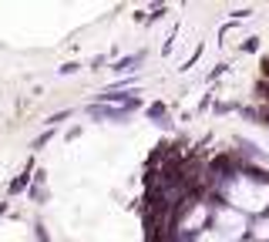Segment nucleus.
Wrapping results in <instances>:
<instances>
[{"label":"nucleus","mask_w":269,"mask_h":242,"mask_svg":"<svg viewBox=\"0 0 269 242\" xmlns=\"http://www.w3.org/2000/svg\"><path fill=\"white\" fill-rule=\"evenodd\" d=\"M239 51H242V54H252V51H259V37H252V34H249L246 41L239 44Z\"/></svg>","instance_id":"nucleus-6"},{"label":"nucleus","mask_w":269,"mask_h":242,"mask_svg":"<svg viewBox=\"0 0 269 242\" xmlns=\"http://www.w3.org/2000/svg\"><path fill=\"white\" fill-rule=\"evenodd\" d=\"M148 118L155 121V125H168V104H165V101H155V104H148Z\"/></svg>","instance_id":"nucleus-4"},{"label":"nucleus","mask_w":269,"mask_h":242,"mask_svg":"<svg viewBox=\"0 0 269 242\" xmlns=\"http://www.w3.org/2000/svg\"><path fill=\"white\" fill-rule=\"evenodd\" d=\"M192 242H232V239H229V235H222L219 229H212V225H209V229L199 232V235H195Z\"/></svg>","instance_id":"nucleus-5"},{"label":"nucleus","mask_w":269,"mask_h":242,"mask_svg":"<svg viewBox=\"0 0 269 242\" xmlns=\"http://www.w3.org/2000/svg\"><path fill=\"white\" fill-rule=\"evenodd\" d=\"M242 242H256V239H249V235H246V239H242Z\"/></svg>","instance_id":"nucleus-8"},{"label":"nucleus","mask_w":269,"mask_h":242,"mask_svg":"<svg viewBox=\"0 0 269 242\" xmlns=\"http://www.w3.org/2000/svg\"><path fill=\"white\" fill-rule=\"evenodd\" d=\"M74 71H81V64H64L61 67V74H74Z\"/></svg>","instance_id":"nucleus-7"},{"label":"nucleus","mask_w":269,"mask_h":242,"mask_svg":"<svg viewBox=\"0 0 269 242\" xmlns=\"http://www.w3.org/2000/svg\"><path fill=\"white\" fill-rule=\"evenodd\" d=\"M142 57L145 54H131V57H121V61H114V74H131V71H138V64H142Z\"/></svg>","instance_id":"nucleus-3"},{"label":"nucleus","mask_w":269,"mask_h":242,"mask_svg":"<svg viewBox=\"0 0 269 242\" xmlns=\"http://www.w3.org/2000/svg\"><path fill=\"white\" fill-rule=\"evenodd\" d=\"M212 229H219L222 235H229L232 242H242L249 235V215H242L239 209L225 205L215 198V209H212Z\"/></svg>","instance_id":"nucleus-1"},{"label":"nucleus","mask_w":269,"mask_h":242,"mask_svg":"<svg viewBox=\"0 0 269 242\" xmlns=\"http://www.w3.org/2000/svg\"><path fill=\"white\" fill-rule=\"evenodd\" d=\"M249 239L269 242V215H256V219H249Z\"/></svg>","instance_id":"nucleus-2"}]
</instances>
